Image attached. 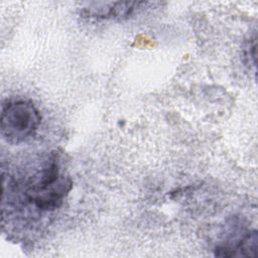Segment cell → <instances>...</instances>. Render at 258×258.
Wrapping results in <instances>:
<instances>
[{
	"mask_svg": "<svg viewBox=\"0 0 258 258\" xmlns=\"http://www.w3.org/2000/svg\"><path fill=\"white\" fill-rule=\"evenodd\" d=\"M40 121V113L32 102L23 99L6 101L1 109V136L8 143L20 144L36 134Z\"/></svg>",
	"mask_w": 258,
	"mask_h": 258,
	"instance_id": "obj_1",
	"label": "cell"
},
{
	"mask_svg": "<svg viewBox=\"0 0 258 258\" xmlns=\"http://www.w3.org/2000/svg\"><path fill=\"white\" fill-rule=\"evenodd\" d=\"M149 4V2L144 1L93 3L84 7L81 10V15L86 18L96 19H125Z\"/></svg>",
	"mask_w": 258,
	"mask_h": 258,
	"instance_id": "obj_2",
	"label": "cell"
},
{
	"mask_svg": "<svg viewBox=\"0 0 258 258\" xmlns=\"http://www.w3.org/2000/svg\"><path fill=\"white\" fill-rule=\"evenodd\" d=\"M258 248V235L254 230L247 233L235 246H219L216 255L220 257H255Z\"/></svg>",
	"mask_w": 258,
	"mask_h": 258,
	"instance_id": "obj_3",
	"label": "cell"
}]
</instances>
